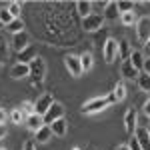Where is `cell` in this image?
Masks as SVG:
<instances>
[{"mask_svg":"<svg viewBox=\"0 0 150 150\" xmlns=\"http://www.w3.org/2000/svg\"><path fill=\"white\" fill-rule=\"evenodd\" d=\"M8 118H10V114H6V112L0 108V124H6V120H8Z\"/></svg>","mask_w":150,"mask_h":150,"instance_id":"obj_33","label":"cell"},{"mask_svg":"<svg viewBox=\"0 0 150 150\" xmlns=\"http://www.w3.org/2000/svg\"><path fill=\"white\" fill-rule=\"evenodd\" d=\"M52 136H54V134H52V128L44 124V126L34 134V142H38V144H46V142H50Z\"/></svg>","mask_w":150,"mask_h":150,"instance_id":"obj_18","label":"cell"},{"mask_svg":"<svg viewBox=\"0 0 150 150\" xmlns=\"http://www.w3.org/2000/svg\"><path fill=\"white\" fill-rule=\"evenodd\" d=\"M42 118H44V124H46V126H50L54 120H60V118H64V106H62L60 102H56V100H54V104L48 108V112L42 116Z\"/></svg>","mask_w":150,"mask_h":150,"instance_id":"obj_4","label":"cell"},{"mask_svg":"<svg viewBox=\"0 0 150 150\" xmlns=\"http://www.w3.org/2000/svg\"><path fill=\"white\" fill-rule=\"evenodd\" d=\"M80 66H82V72L92 70V66H94V56H92V52H84V54H80Z\"/></svg>","mask_w":150,"mask_h":150,"instance_id":"obj_23","label":"cell"},{"mask_svg":"<svg viewBox=\"0 0 150 150\" xmlns=\"http://www.w3.org/2000/svg\"><path fill=\"white\" fill-rule=\"evenodd\" d=\"M34 58H36V56H34V50H32L30 46L26 48L24 52H20V62H24V64H30Z\"/></svg>","mask_w":150,"mask_h":150,"instance_id":"obj_28","label":"cell"},{"mask_svg":"<svg viewBox=\"0 0 150 150\" xmlns=\"http://www.w3.org/2000/svg\"><path fill=\"white\" fill-rule=\"evenodd\" d=\"M6 134H8V130H6V124H0V140L6 138Z\"/></svg>","mask_w":150,"mask_h":150,"instance_id":"obj_35","label":"cell"},{"mask_svg":"<svg viewBox=\"0 0 150 150\" xmlns=\"http://www.w3.org/2000/svg\"><path fill=\"white\" fill-rule=\"evenodd\" d=\"M110 104H114L112 94L98 96V98H92V100H88V102L82 104V112H84V114H96V112H102V110H106Z\"/></svg>","mask_w":150,"mask_h":150,"instance_id":"obj_1","label":"cell"},{"mask_svg":"<svg viewBox=\"0 0 150 150\" xmlns=\"http://www.w3.org/2000/svg\"><path fill=\"white\" fill-rule=\"evenodd\" d=\"M26 76H30V64H24V62H16L10 68V78L14 80H22Z\"/></svg>","mask_w":150,"mask_h":150,"instance_id":"obj_9","label":"cell"},{"mask_svg":"<svg viewBox=\"0 0 150 150\" xmlns=\"http://www.w3.org/2000/svg\"><path fill=\"white\" fill-rule=\"evenodd\" d=\"M6 32H10L12 36L18 34V32H24V20H22V18H16V20H12V22L6 26Z\"/></svg>","mask_w":150,"mask_h":150,"instance_id":"obj_24","label":"cell"},{"mask_svg":"<svg viewBox=\"0 0 150 150\" xmlns=\"http://www.w3.org/2000/svg\"><path fill=\"white\" fill-rule=\"evenodd\" d=\"M136 84H138V88L142 92H150V72L142 70L138 74V78H136Z\"/></svg>","mask_w":150,"mask_h":150,"instance_id":"obj_20","label":"cell"},{"mask_svg":"<svg viewBox=\"0 0 150 150\" xmlns=\"http://www.w3.org/2000/svg\"><path fill=\"white\" fill-rule=\"evenodd\" d=\"M120 22L124 24V26H136L138 16H136V12H126V14H120Z\"/></svg>","mask_w":150,"mask_h":150,"instance_id":"obj_25","label":"cell"},{"mask_svg":"<svg viewBox=\"0 0 150 150\" xmlns=\"http://www.w3.org/2000/svg\"><path fill=\"white\" fill-rule=\"evenodd\" d=\"M30 76H34L36 80H44V76H46V62H44V58L36 56L30 62Z\"/></svg>","mask_w":150,"mask_h":150,"instance_id":"obj_6","label":"cell"},{"mask_svg":"<svg viewBox=\"0 0 150 150\" xmlns=\"http://www.w3.org/2000/svg\"><path fill=\"white\" fill-rule=\"evenodd\" d=\"M148 120H150V118H148ZM148 130H150V128H148Z\"/></svg>","mask_w":150,"mask_h":150,"instance_id":"obj_41","label":"cell"},{"mask_svg":"<svg viewBox=\"0 0 150 150\" xmlns=\"http://www.w3.org/2000/svg\"><path fill=\"white\" fill-rule=\"evenodd\" d=\"M148 48H150V46H148Z\"/></svg>","mask_w":150,"mask_h":150,"instance_id":"obj_42","label":"cell"},{"mask_svg":"<svg viewBox=\"0 0 150 150\" xmlns=\"http://www.w3.org/2000/svg\"><path fill=\"white\" fill-rule=\"evenodd\" d=\"M54 104V98L50 96V94H42L38 100L34 102V108H36V114H40V116H44L48 112V108Z\"/></svg>","mask_w":150,"mask_h":150,"instance_id":"obj_11","label":"cell"},{"mask_svg":"<svg viewBox=\"0 0 150 150\" xmlns=\"http://www.w3.org/2000/svg\"><path fill=\"white\" fill-rule=\"evenodd\" d=\"M10 120L14 122V124H22V122H26V114H24L20 108H14L10 112Z\"/></svg>","mask_w":150,"mask_h":150,"instance_id":"obj_26","label":"cell"},{"mask_svg":"<svg viewBox=\"0 0 150 150\" xmlns=\"http://www.w3.org/2000/svg\"><path fill=\"white\" fill-rule=\"evenodd\" d=\"M102 54H104V60H106L108 64H112L116 58H118V40L108 38V40L104 42V46H102Z\"/></svg>","mask_w":150,"mask_h":150,"instance_id":"obj_3","label":"cell"},{"mask_svg":"<svg viewBox=\"0 0 150 150\" xmlns=\"http://www.w3.org/2000/svg\"><path fill=\"white\" fill-rule=\"evenodd\" d=\"M28 46H30V36H28V32H26V30L12 36V48H14L18 54H20V52H24Z\"/></svg>","mask_w":150,"mask_h":150,"instance_id":"obj_8","label":"cell"},{"mask_svg":"<svg viewBox=\"0 0 150 150\" xmlns=\"http://www.w3.org/2000/svg\"><path fill=\"white\" fill-rule=\"evenodd\" d=\"M116 150H130V148H128V144H120V146H118Z\"/></svg>","mask_w":150,"mask_h":150,"instance_id":"obj_37","label":"cell"},{"mask_svg":"<svg viewBox=\"0 0 150 150\" xmlns=\"http://www.w3.org/2000/svg\"><path fill=\"white\" fill-rule=\"evenodd\" d=\"M104 20L108 22H116L120 20V12H118V2H106L104 4V12H102Z\"/></svg>","mask_w":150,"mask_h":150,"instance_id":"obj_12","label":"cell"},{"mask_svg":"<svg viewBox=\"0 0 150 150\" xmlns=\"http://www.w3.org/2000/svg\"><path fill=\"white\" fill-rule=\"evenodd\" d=\"M130 64L134 66V68L138 70V72H142V70L146 68V62H144V54L140 52V50H132V54H130Z\"/></svg>","mask_w":150,"mask_h":150,"instance_id":"obj_17","label":"cell"},{"mask_svg":"<svg viewBox=\"0 0 150 150\" xmlns=\"http://www.w3.org/2000/svg\"><path fill=\"white\" fill-rule=\"evenodd\" d=\"M76 10H78V14L82 16V20L88 18V16L92 14V2H90V0H78V2H76Z\"/></svg>","mask_w":150,"mask_h":150,"instance_id":"obj_19","label":"cell"},{"mask_svg":"<svg viewBox=\"0 0 150 150\" xmlns=\"http://www.w3.org/2000/svg\"><path fill=\"white\" fill-rule=\"evenodd\" d=\"M132 54V48L128 44V40H118V58H122V62L128 60Z\"/></svg>","mask_w":150,"mask_h":150,"instance_id":"obj_21","label":"cell"},{"mask_svg":"<svg viewBox=\"0 0 150 150\" xmlns=\"http://www.w3.org/2000/svg\"><path fill=\"white\" fill-rule=\"evenodd\" d=\"M6 8H8V12H10V14L14 16V18H20V10H22L20 2H10V4H8Z\"/></svg>","mask_w":150,"mask_h":150,"instance_id":"obj_30","label":"cell"},{"mask_svg":"<svg viewBox=\"0 0 150 150\" xmlns=\"http://www.w3.org/2000/svg\"><path fill=\"white\" fill-rule=\"evenodd\" d=\"M120 72H122V76H124L126 80H136V78H138V74H140L138 70L130 64V60H124V62L120 64Z\"/></svg>","mask_w":150,"mask_h":150,"instance_id":"obj_16","label":"cell"},{"mask_svg":"<svg viewBox=\"0 0 150 150\" xmlns=\"http://www.w3.org/2000/svg\"><path fill=\"white\" fill-rule=\"evenodd\" d=\"M64 66H66V70L70 72V76H74V78H78V76L82 74L80 56H74V54H68V56L64 58Z\"/></svg>","mask_w":150,"mask_h":150,"instance_id":"obj_7","label":"cell"},{"mask_svg":"<svg viewBox=\"0 0 150 150\" xmlns=\"http://www.w3.org/2000/svg\"><path fill=\"white\" fill-rule=\"evenodd\" d=\"M104 22H106V20H104L102 14L92 12L88 18H84V20H82V28H84L86 32H96V30H100V28L104 26Z\"/></svg>","mask_w":150,"mask_h":150,"instance_id":"obj_2","label":"cell"},{"mask_svg":"<svg viewBox=\"0 0 150 150\" xmlns=\"http://www.w3.org/2000/svg\"><path fill=\"white\" fill-rule=\"evenodd\" d=\"M124 128H126L128 134L134 136V132H136V128H138V114H136L134 108H130L126 112V116H124Z\"/></svg>","mask_w":150,"mask_h":150,"instance_id":"obj_10","label":"cell"},{"mask_svg":"<svg viewBox=\"0 0 150 150\" xmlns=\"http://www.w3.org/2000/svg\"><path fill=\"white\" fill-rule=\"evenodd\" d=\"M0 150H6V148H0Z\"/></svg>","mask_w":150,"mask_h":150,"instance_id":"obj_39","label":"cell"},{"mask_svg":"<svg viewBox=\"0 0 150 150\" xmlns=\"http://www.w3.org/2000/svg\"><path fill=\"white\" fill-rule=\"evenodd\" d=\"M142 112H144V114L150 118V100H146V102H144V106H142Z\"/></svg>","mask_w":150,"mask_h":150,"instance_id":"obj_34","label":"cell"},{"mask_svg":"<svg viewBox=\"0 0 150 150\" xmlns=\"http://www.w3.org/2000/svg\"><path fill=\"white\" fill-rule=\"evenodd\" d=\"M128 148H130V150H142V146H140L138 140L132 136V138H130V142H128Z\"/></svg>","mask_w":150,"mask_h":150,"instance_id":"obj_32","label":"cell"},{"mask_svg":"<svg viewBox=\"0 0 150 150\" xmlns=\"http://www.w3.org/2000/svg\"><path fill=\"white\" fill-rule=\"evenodd\" d=\"M72 150H80V148H72Z\"/></svg>","mask_w":150,"mask_h":150,"instance_id":"obj_38","label":"cell"},{"mask_svg":"<svg viewBox=\"0 0 150 150\" xmlns=\"http://www.w3.org/2000/svg\"><path fill=\"white\" fill-rule=\"evenodd\" d=\"M112 98H114V102H122L126 98V84L124 82H116L114 90H112Z\"/></svg>","mask_w":150,"mask_h":150,"instance_id":"obj_22","label":"cell"},{"mask_svg":"<svg viewBox=\"0 0 150 150\" xmlns=\"http://www.w3.org/2000/svg\"><path fill=\"white\" fill-rule=\"evenodd\" d=\"M136 36H138L140 42H146L150 40V16H142L136 22Z\"/></svg>","mask_w":150,"mask_h":150,"instance_id":"obj_5","label":"cell"},{"mask_svg":"<svg viewBox=\"0 0 150 150\" xmlns=\"http://www.w3.org/2000/svg\"><path fill=\"white\" fill-rule=\"evenodd\" d=\"M134 138L140 142L142 150H150V130H148V128L138 126V128H136V132H134Z\"/></svg>","mask_w":150,"mask_h":150,"instance_id":"obj_13","label":"cell"},{"mask_svg":"<svg viewBox=\"0 0 150 150\" xmlns=\"http://www.w3.org/2000/svg\"><path fill=\"white\" fill-rule=\"evenodd\" d=\"M24 150H36L34 142H32V140H28V142H26V144H24Z\"/></svg>","mask_w":150,"mask_h":150,"instance_id":"obj_36","label":"cell"},{"mask_svg":"<svg viewBox=\"0 0 150 150\" xmlns=\"http://www.w3.org/2000/svg\"><path fill=\"white\" fill-rule=\"evenodd\" d=\"M24 124H26L28 130H32V132L36 134L40 128L44 126V118H42L40 114H30V116H26V122H24Z\"/></svg>","mask_w":150,"mask_h":150,"instance_id":"obj_14","label":"cell"},{"mask_svg":"<svg viewBox=\"0 0 150 150\" xmlns=\"http://www.w3.org/2000/svg\"><path fill=\"white\" fill-rule=\"evenodd\" d=\"M20 110H22L26 116H30V114H36V108H34V102H22V106H20Z\"/></svg>","mask_w":150,"mask_h":150,"instance_id":"obj_31","label":"cell"},{"mask_svg":"<svg viewBox=\"0 0 150 150\" xmlns=\"http://www.w3.org/2000/svg\"><path fill=\"white\" fill-rule=\"evenodd\" d=\"M148 46H150V40H148Z\"/></svg>","mask_w":150,"mask_h":150,"instance_id":"obj_40","label":"cell"},{"mask_svg":"<svg viewBox=\"0 0 150 150\" xmlns=\"http://www.w3.org/2000/svg\"><path fill=\"white\" fill-rule=\"evenodd\" d=\"M12 20H16V18H14L10 12H8V8H0V24L8 26V24H10Z\"/></svg>","mask_w":150,"mask_h":150,"instance_id":"obj_27","label":"cell"},{"mask_svg":"<svg viewBox=\"0 0 150 150\" xmlns=\"http://www.w3.org/2000/svg\"><path fill=\"white\" fill-rule=\"evenodd\" d=\"M52 134L58 136V138H62V136H66V132H68V122H66V118H60V120H54L52 124Z\"/></svg>","mask_w":150,"mask_h":150,"instance_id":"obj_15","label":"cell"},{"mask_svg":"<svg viewBox=\"0 0 150 150\" xmlns=\"http://www.w3.org/2000/svg\"><path fill=\"white\" fill-rule=\"evenodd\" d=\"M118 12H120V14H126V12H134V2H126V0H120V2H118Z\"/></svg>","mask_w":150,"mask_h":150,"instance_id":"obj_29","label":"cell"}]
</instances>
